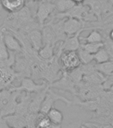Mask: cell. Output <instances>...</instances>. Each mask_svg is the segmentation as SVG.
<instances>
[{
	"instance_id": "19",
	"label": "cell",
	"mask_w": 113,
	"mask_h": 128,
	"mask_svg": "<svg viewBox=\"0 0 113 128\" xmlns=\"http://www.w3.org/2000/svg\"><path fill=\"white\" fill-rule=\"evenodd\" d=\"M34 128H61V126H54L48 118L47 114L39 112L38 113Z\"/></svg>"
},
{
	"instance_id": "15",
	"label": "cell",
	"mask_w": 113,
	"mask_h": 128,
	"mask_svg": "<svg viewBox=\"0 0 113 128\" xmlns=\"http://www.w3.org/2000/svg\"><path fill=\"white\" fill-rule=\"evenodd\" d=\"M73 105H76L83 108L85 110L91 111V112H97L100 106L99 99L91 100H80L77 96H75V100H73Z\"/></svg>"
},
{
	"instance_id": "6",
	"label": "cell",
	"mask_w": 113,
	"mask_h": 128,
	"mask_svg": "<svg viewBox=\"0 0 113 128\" xmlns=\"http://www.w3.org/2000/svg\"><path fill=\"white\" fill-rule=\"evenodd\" d=\"M63 72L61 78L57 81L49 84V87L52 89H55L61 92H69L73 96H76L77 94V86L73 80L70 78L67 73Z\"/></svg>"
},
{
	"instance_id": "26",
	"label": "cell",
	"mask_w": 113,
	"mask_h": 128,
	"mask_svg": "<svg viewBox=\"0 0 113 128\" xmlns=\"http://www.w3.org/2000/svg\"><path fill=\"white\" fill-rule=\"evenodd\" d=\"M110 60H112L111 58L104 47L98 51L95 54H94V62L96 64H101L109 62Z\"/></svg>"
},
{
	"instance_id": "40",
	"label": "cell",
	"mask_w": 113,
	"mask_h": 128,
	"mask_svg": "<svg viewBox=\"0 0 113 128\" xmlns=\"http://www.w3.org/2000/svg\"><path fill=\"white\" fill-rule=\"evenodd\" d=\"M0 30H1V27H0Z\"/></svg>"
},
{
	"instance_id": "32",
	"label": "cell",
	"mask_w": 113,
	"mask_h": 128,
	"mask_svg": "<svg viewBox=\"0 0 113 128\" xmlns=\"http://www.w3.org/2000/svg\"><path fill=\"white\" fill-rule=\"evenodd\" d=\"M83 123L81 122H76L73 123H71L68 125L66 128H82Z\"/></svg>"
},
{
	"instance_id": "20",
	"label": "cell",
	"mask_w": 113,
	"mask_h": 128,
	"mask_svg": "<svg viewBox=\"0 0 113 128\" xmlns=\"http://www.w3.org/2000/svg\"><path fill=\"white\" fill-rule=\"evenodd\" d=\"M80 40L81 44L86 43H103L104 41L103 35L97 29H94L90 32V34L87 37H80Z\"/></svg>"
},
{
	"instance_id": "33",
	"label": "cell",
	"mask_w": 113,
	"mask_h": 128,
	"mask_svg": "<svg viewBox=\"0 0 113 128\" xmlns=\"http://www.w3.org/2000/svg\"><path fill=\"white\" fill-rule=\"evenodd\" d=\"M92 123L97 128H113L111 124H99V123H96V122H92Z\"/></svg>"
},
{
	"instance_id": "35",
	"label": "cell",
	"mask_w": 113,
	"mask_h": 128,
	"mask_svg": "<svg viewBox=\"0 0 113 128\" xmlns=\"http://www.w3.org/2000/svg\"><path fill=\"white\" fill-rule=\"evenodd\" d=\"M107 36L109 38L110 40H111L113 42V29H112L111 30H110L109 34H107Z\"/></svg>"
},
{
	"instance_id": "37",
	"label": "cell",
	"mask_w": 113,
	"mask_h": 128,
	"mask_svg": "<svg viewBox=\"0 0 113 128\" xmlns=\"http://www.w3.org/2000/svg\"><path fill=\"white\" fill-rule=\"evenodd\" d=\"M28 1L31 2H42V1H44V0H28Z\"/></svg>"
},
{
	"instance_id": "16",
	"label": "cell",
	"mask_w": 113,
	"mask_h": 128,
	"mask_svg": "<svg viewBox=\"0 0 113 128\" xmlns=\"http://www.w3.org/2000/svg\"><path fill=\"white\" fill-rule=\"evenodd\" d=\"M3 118L5 119L8 125L12 128H27V124L25 116H21L17 114H14Z\"/></svg>"
},
{
	"instance_id": "28",
	"label": "cell",
	"mask_w": 113,
	"mask_h": 128,
	"mask_svg": "<svg viewBox=\"0 0 113 128\" xmlns=\"http://www.w3.org/2000/svg\"><path fill=\"white\" fill-rule=\"evenodd\" d=\"M104 47V43H86L81 44V48L86 50L87 52L91 54H95L98 51H99L101 48Z\"/></svg>"
},
{
	"instance_id": "5",
	"label": "cell",
	"mask_w": 113,
	"mask_h": 128,
	"mask_svg": "<svg viewBox=\"0 0 113 128\" xmlns=\"http://www.w3.org/2000/svg\"><path fill=\"white\" fill-rule=\"evenodd\" d=\"M49 85L45 81H44L41 84H37L34 82V80L31 78H23L21 79V84L19 86L13 87L11 86V88L13 90H17L19 92H24L27 94H37L45 90Z\"/></svg>"
},
{
	"instance_id": "25",
	"label": "cell",
	"mask_w": 113,
	"mask_h": 128,
	"mask_svg": "<svg viewBox=\"0 0 113 128\" xmlns=\"http://www.w3.org/2000/svg\"><path fill=\"white\" fill-rule=\"evenodd\" d=\"M13 90L11 88L0 90V112L7 106L11 98Z\"/></svg>"
},
{
	"instance_id": "12",
	"label": "cell",
	"mask_w": 113,
	"mask_h": 128,
	"mask_svg": "<svg viewBox=\"0 0 113 128\" xmlns=\"http://www.w3.org/2000/svg\"><path fill=\"white\" fill-rule=\"evenodd\" d=\"M49 88V84L45 90H42L41 92H39L37 94H35V96L32 98L31 103H30L29 113H32V114L39 113L42 104L45 100Z\"/></svg>"
},
{
	"instance_id": "31",
	"label": "cell",
	"mask_w": 113,
	"mask_h": 128,
	"mask_svg": "<svg viewBox=\"0 0 113 128\" xmlns=\"http://www.w3.org/2000/svg\"><path fill=\"white\" fill-rule=\"evenodd\" d=\"M104 48L107 50V52L111 56L112 60H113V42L110 40L109 38L107 36H104Z\"/></svg>"
},
{
	"instance_id": "8",
	"label": "cell",
	"mask_w": 113,
	"mask_h": 128,
	"mask_svg": "<svg viewBox=\"0 0 113 128\" xmlns=\"http://www.w3.org/2000/svg\"><path fill=\"white\" fill-rule=\"evenodd\" d=\"M13 69L17 74H19L20 78H31V64L24 55L16 54L15 62L13 66Z\"/></svg>"
},
{
	"instance_id": "2",
	"label": "cell",
	"mask_w": 113,
	"mask_h": 128,
	"mask_svg": "<svg viewBox=\"0 0 113 128\" xmlns=\"http://www.w3.org/2000/svg\"><path fill=\"white\" fill-rule=\"evenodd\" d=\"M59 60L62 72L67 73H69L81 66L77 52L63 51Z\"/></svg>"
},
{
	"instance_id": "18",
	"label": "cell",
	"mask_w": 113,
	"mask_h": 128,
	"mask_svg": "<svg viewBox=\"0 0 113 128\" xmlns=\"http://www.w3.org/2000/svg\"><path fill=\"white\" fill-rule=\"evenodd\" d=\"M41 32L44 45L50 44V45L56 46L58 43L55 34L51 26L49 25H45L43 28L41 29Z\"/></svg>"
},
{
	"instance_id": "36",
	"label": "cell",
	"mask_w": 113,
	"mask_h": 128,
	"mask_svg": "<svg viewBox=\"0 0 113 128\" xmlns=\"http://www.w3.org/2000/svg\"><path fill=\"white\" fill-rule=\"evenodd\" d=\"M76 5H79V4H83L85 0H72Z\"/></svg>"
},
{
	"instance_id": "29",
	"label": "cell",
	"mask_w": 113,
	"mask_h": 128,
	"mask_svg": "<svg viewBox=\"0 0 113 128\" xmlns=\"http://www.w3.org/2000/svg\"><path fill=\"white\" fill-rule=\"evenodd\" d=\"M10 53L6 46L3 38V33L1 26L0 30V60H5L9 58Z\"/></svg>"
},
{
	"instance_id": "11",
	"label": "cell",
	"mask_w": 113,
	"mask_h": 128,
	"mask_svg": "<svg viewBox=\"0 0 113 128\" xmlns=\"http://www.w3.org/2000/svg\"><path fill=\"white\" fill-rule=\"evenodd\" d=\"M65 20L66 19L57 20V22H55V20L51 18L49 21L47 22L45 24L51 27L54 33L55 34L58 43L64 42L67 38V36L66 35L65 32V28H64Z\"/></svg>"
},
{
	"instance_id": "38",
	"label": "cell",
	"mask_w": 113,
	"mask_h": 128,
	"mask_svg": "<svg viewBox=\"0 0 113 128\" xmlns=\"http://www.w3.org/2000/svg\"><path fill=\"white\" fill-rule=\"evenodd\" d=\"M111 90L112 92H113V87L111 88Z\"/></svg>"
},
{
	"instance_id": "23",
	"label": "cell",
	"mask_w": 113,
	"mask_h": 128,
	"mask_svg": "<svg viewBox=\"0 0 113 128\" xmlns=\"http://www.w3.org/2000/svg\"><path fill=\"white\" fill-rule=\"evenodd\" d=\"M54 2L55 4L57 14L65 13L76 6L72 0H55Z\"/></svg>"
},
{
	"instance_id": "30",
	"label": "cell",
	"mask_w": 113,
	"mask_h": 128,
	"mask_svg": "<svg viewBox=\"0 0 113 128\" xmlns=\"http://www.w3.org/2000/svg\"><path fill=\"white\" fill-rule=\"evenodd\" d=\"M10 53L9 58L5 60H0V69H5V68H12L15 64L16 58V54L13 52Z\"/></svg>"
},
{
	"instance_id": "3",
	"label": "cell",
	"mask_w": 113,
	"mask_h": 128,
	"mask_svg": "<svg viewBox=\"0 0 113 128\" xmlns=\"http://www.w3.org/2000/svg\"><path fill=\"white\" fill-rule=\"evenodd\" d=\"M55 10V4L51 0H44L39 2L35 14V19L42 28L50 17L53 15Z\"/></svg>"
},
{
	"instance_id": "42",
	"label": "cell",
	"mask_w": 113,
	"mask_h": 128,
	"mask_svg": "<svg viewBox=\"0 0 113 128\" xmlns=\"http://www.w3.org/2000/svg\"></svg>"
},
{
	"instance_id": "22",
	"label": "cell",
	"mask_w": 113,
	"mask_h": 128,
	"mask_svg": "<svg viewBox=\"0 0 113 128\" xmlns=\"http://www.w3.org/2000/svg\"><path fill=\"white\" fill-rule=\"evenodd\" d=\"M55 46L50 44H45L43 47L37 52L39 58L42 60H49L55 56L54 50Z\"/></svg>"
},
{
	"instance_id": "14",
	"label": "cell",
	"mask_w": 113,
	"mask_h": 128,
	"mask_svg": "<svg viewBox=\"0 0 113 128\" xmlns=\"http://www.w3.org/2000/svg\"><path fill=\"white\" fill-rule=\"evenodd\" d=\"M0 2L3 8L9 14L19 12L26 6V0H1Z\"/></svg>"
},
{
	"instance_id": "13",
	"label": "cell",
	"mask_w": 113,
	"mask_h": 128,
	"mask_svg": "<svg viewBox=\"0 0 113 128\" xmlns=\"http://www.w3.org/2000/svg\"><path fill=\"white\" fill-rule=\"evenodd\" d=\"M28 40L32 48L35 52H38L43 47V40L41 30H35L27 34Z\"/></svg>"
},
{
	"instance_id": "24",
	"label": "cell",
	"mask_w": 113,
	"mask_h": 128,
	"mask_svg": "<svg viewBox=\"0 0 113 128\" xmlns=\"http://www.w3.org/2000/svg\"><path fill=\"white\" fill-rule=\"evenodd\" d=\"M96 71L105 76H110L113 75V60L104 62L101 64H96Z\"/></svg>"
},
{
	"instance_id": "27",
	"label": "cell",
	"mask_w": 113,
	"mask_h": 128,
	"mask_svg": "<svg viewBox=\"0 0 113 128\" xmlns=\"http://www.w3.org/2000/svg\"><path fill=\"white\" fill-rule=\"evenodd\" d=\"M78 56L80 59V61L83 65L89 64L94 61V55L89 53L83 48H80L77 51Z\"/></svg>"
},
{
	"instance_id": "39",
	"label": "cell",
	"mask_w": 113,
	"mask_h": 128,
	"mask_svg": "<svg viewBox=\"0 0 113 128\" xmlns=\"http://www.w3.org/2000/svg\"><path fill=\"white\" fill-rule=\"evenodd\" d=\"M109 1H110V2H111L112 4H113V0H109Z\"/></svg>"
},
{
	"instance_id": "21",
	"label": "cell",
	"mask_w": 113,
	"mask_h": 128,
	"mask_svg": "<svg viewBox=\"0 0 113 128\" xmlns=\"http://www.w3.org/2000/svg\"><path fill=\"white\" fill-rule=\"evenodd\" d=\"M47 116L54 126H61L63 122L64 116L61 111L55 108H53L47 113Z\"/></svg>"
},
{
	"instance_id": "7",
	"label": "cell",
	"mask_w": 113,
	"mask_h": 128,
	"mask_svg": "<svg viewBox=\"0 0 113 128\" xmlns=\"http://www.w3.org/2000/svg\"><path fill=\"white\" fill-rule=\"evenodd\" d=\"M1 27L3 33L4 42L9 52H13L16 54L23 53V47L19 40L5 27L3 26Z\"/></svg>"
},
{
	"instance_id": "34",
	"label": "cell",
	"mask_w": 113,
	"mask_h": 128,
	"mask_svg": "<svg viewBox=\"0 0 113 128\" xmlns=\"http://www.w3.org/2000/svg\"><path fill=\"white\" fill-rule=\"evenodd\" d=\"M0 128H11L7 123L6 122L5 119L3 118H0Z\"/></svg>"
},
{
	"instance_id": "41",
	"label": "cell",
	"mask_w": 113,
	"mask_h": 128,
	"mask_svg": "<svg viewBox=\"0 0 113 128\" xmlns=\"http://www.w3.org/2000/svg\"><path fill=\"white\" fill-rule=\"evenodd\" d=\"M0 2H1V0H0Z\"/></svg>"
},
{
	"instance_id": "4",
	"label": "cell",
	"mask_w": 113,
	"mask_h": 128,
	"mask_svg": "<svg viewBox=\"0 0 113 128\" xmlns=\"http://www.w3.org/2000/svg\"><path fill=\"white\" fill-rule=\"evenodd\" d=\"M58 101L64 102L67 106L73 105V100H69L65 97L61 96L57 93H56L55 92H54L53 89H52L49 87L47 95L45 98V100L43 102L40 112L47 114L48 112H49V110L54 108V105L55 104V102H58Z\"/></svg>"
},
{
	"instance_id": "9",
	"label": "cell",
	"mask_w": 113,
	"mask_h": 128,
	"mask_svg": "<svg viewBox=\"0 0 113 128\" xmlns=\"http://www.w3.org/2000/svg\"><path fill=\"white\" fill-rule=\"evenodd\" d=\"M93 29L91 28H85L83 30H81L77 34H76L74 36L67 37L64 42H61V44L62 49L63 51H73V52H77L81 48V40H80V37L81 34L86 30H89Z\"/></svg>"
},
{
	"instance_id": "10",
	"label": "cell",
	"mask_w": 113,
	"mask_h": 128,
	"mask_svg": "<svg viewBox=\"0 0 113 128\" xmlns=\"http://www.w3.org/2000/svg\"><path fill=\"white\" fill-rule=\"evenodd\" d=\"M87 23L74 18H67L65 22V32L67 37L74 36L81 30L87 28Z\"/></svg>"
},
{
	"instance_id": "17",
	"label": "cell",
	"mask_w": 113,
	"mask_h": 128,
	"mask_svg": "<svg viewBox=\"0 0 113 128\" xmlns=\"http://www.w3.org/2000/svg\"><path fill=\"white\" fill-rule=\"evenodd\" d=\"M107 76H105L101 74L100 72L95 71L92 74L86 75L83 76V82L86 84H91V85H97L102 86L106 80Z\"/></svg>"
},
{
	"instance_id": "1",
	"label": "cell",
	"mask_w": 113,
	"mask_h": 128,
	"mask_svg": "<svg viewBox=\"0 0 113 128\" xmlns=\"http://www.w3.org/2000/svg\"><path fill=\"white\" fill-rule=\"evenodd\" d=\"M35 19L29 8L25 6L19 12L9 14L3 26L9 30H19L25 25Z\"/></svg>"
}]
</instances>
